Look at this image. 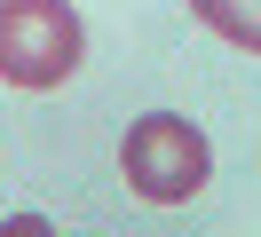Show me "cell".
I'll list each match as a JSON object with an SVG mask.
<instances>
[{"mask_svg":"<svg viewBox=\"0 0 261 237\" xmlns=\"http://www.w3.org/2000/svg\"><path fill=\"white\" fill-rule=\"evenodd\" d=\"M119 174H127V190L143 205H190L214 174V150L182 111H143L127 126V142H119Z\"/></svg>","mask_w":261,"mask_h":237,"instance_id":"cell-1","label":"cell"},{"mask_svg":"<svg viewBox=\"0 0 261 237\" xmlns=\"http://www.w3.org/2000/svg\"><path fill=\"white\" fill-rule=\"evenodd\" d=\"M87 32L64 0H0V79L24 95H48L80 71Z\"/></svg>","mask_w":261,"mask_h":237,"instance_id":"cell-2","label":"cell"},{"mask_svg":"<svg viewBox=\"0 0 261 237\" xmlns=\"http://www.w3.org/2000/svg\"><path fill=\"white\" fill-rule=\"evenodd\" d=\"M190 16H198L206 32H222L229 47L261 56V0H190Z\"/></svg>","mask_w":261,"mask_h":237,"instance_id":"cell-3","label":"cell"},{"mask_svg":"<svg viewBox=\"0 0 261 237\" xmlns=\"http://www.w3.org/2000/svg\"><path fill=\"white\" fill-rule=\"evenodd\" d=\"M0 237H56V229H48V214H8Z\"/></svg>","mask_w":261,"mask_h":237,"instance_id":"cell-4","label":"cell"}]
</instances>
